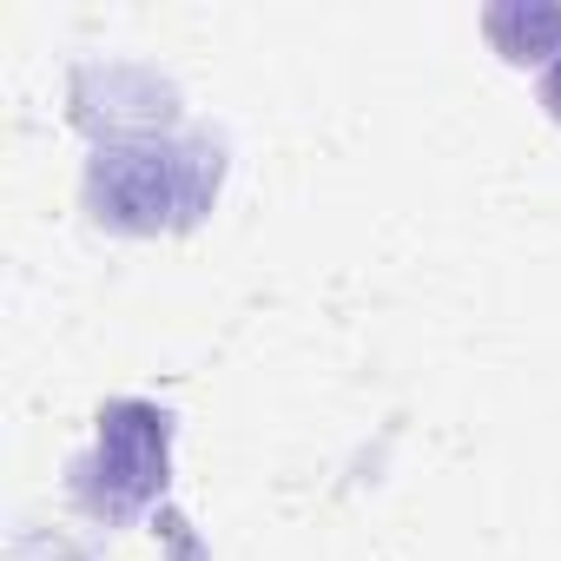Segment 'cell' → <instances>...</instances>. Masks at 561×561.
<instances>
[{"instance_id": "6da1fadb", "label": "cell", "mask_w": 561, "mask_h": 561, "mask_svg": "<svg viewBox=\"0 0 561 561\" xmlns=\"http://www.w3.org/2000/svg\"><path fill=\"white\" fill-rule=\"evenodd\" d=\"M225 185V139L211 133H152L113 139L87 159V211L113 231H192Z\"/></svg>"}, {"instance_id": "7a4b0ae2", "label": "cell", "mask_w": 561, "mask_h": 561, "mask_svg": "<svg viewBox=\"0 0 561 561\" xmlns=\"http://www.w3.org/2000/svg\"><path fill=\"white\" fill-rule=\"evenodd\" d=\"M172 476V410L146 397H113L100 410V443L93 456L73 462V495L100 522H133L139 508L159 502Z\"/></svg>"}, {"instance_id": "3957f363", "label": "cell", "mask_w": 561, "mask_h": 561, "mask_svg": "<svg viewBox=\"0 0 561 561\" xmlns=\"http://www.w3.org/2000/svg\"><path fill=\"white\" fill-rule=\"evenodd\" d=\"M482 34L495 41V54L508 67H535L561 54V8L554 0H495L482 14Z\"/></svg>"}, {"instance_id": "277c9868", "label": "cell", "mask_w": 561, "mask_h": 561, "mask_svg": "<svg viewBox=\"0 0 561 561\" xmlns=\"http://www.w3.org/2000/svg\"><path fill=\"white\" fill-rule=\"evenodd\" d=\"M541 106L561 119V54H554V60H548V73H541Z\"/></svg>"}]
</instances>
